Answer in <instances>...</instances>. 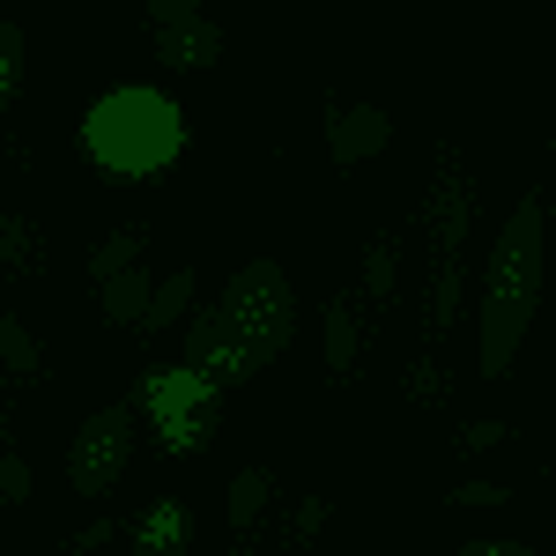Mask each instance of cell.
Masks as SVG:
<instances>
[{
    "mask_svg": "<svg viewBox=\"0 0 556 556\" xmlns=\"http://www.w3.org/2000/svg\"><path fill=\"white\" fill-rule=\"evenodd\" d=\"M542 282H549V208H542V193H519L513 215L497 223L482 298H475V371L482 379H505L519 364V342L542 312Z\"/></svg>",
    "mask_w": 556,
    "mask_h": 556,
    "instance_id": "6da1fadb",
    "label": "cell"
},
{
    "mask_svg": "<svg viewBox=\"0 0 556 556\" xmlns=\"http://www.w3.org/2000/svg\"><path fill=\"white\" fill-rule=\"evenodd\" d=\"M186 134L193 127H186L178 97H164V89H149V83H119V89H104V97H89L75 141L97 164V178H164L186 156Z\"/></svg>",
    "mask_w": 556,
    "mask_h": 556,
    "instance_id": "7a4b0ae2",
    "label": "cell"
},
{
    "mask_svg": "<svg viewBox=\"0 0 556 556\" xmlns=\"http://www.w3.org/2000/svg\"><path fill=\"white\" fill-rule=\"evenodd\" d=\"M468 230H475V178L453 141H438V172L424 193V253H430V349L453 342L460 298H468Z\"/></svg>",
    "mask_w": 556,
    "mask_h": 556,
    "instance_id": "3957f363",
    "label": "cell"
},
{
    "mask_svg": "<svg viewBox=\"0 0 556 556\" xmlns=\"http://www.w3.org/2000/svg\"><path fill=\"white\" fill-rule=\"evenodd\" d=\"M215 319H223V342H230V371H238V386H245L290 349V334H298V282L282 275V260L253 253L230 282H223Z\"/></svg>",
    "mask_w": 556,
    "mask_h": 556,
    "instance_id": "277c9868",
    "label": "cell"
},
{
    "mask_svg": "<svg viewBox=\"0 0 556 556\" xmlns=\"http://www.w3.org/2000/svg\"><path fill=\"white\" fill-rule=\"evenodd\" d=\"M141 416L156 424V445L164 453H208L215 445V424H223V386L186 371V364H164L141 379Z\"/></svg>",
    "mask_w": 556,
    "mask_h": 556,
    "instance_id": "5b68a950",
    "label": "cell"
},
{
    "mask_svg": "<svg viewBox=\"0 0 556 556\" xmlns=\"http://www.w3.org/2000/svg\"><path fill=\"white\" fill-rule=\"evenodd\" d=\"M127 468H134V408L112 401V408L83 416L75 438H67V490L97 505V497H112L127 482Z\"/></svg>",
    "mask_w": 556,
    "mask_h": 556,
    "instance_id": "8992f818",
    "label": "cell"
},
{
    "mask_svg": "<svg viewBox=\"0 0 556 556\" xmlns=\"http://www.w3.org/2000/svg\"><path fill=\"white\" fill-rule=\"evenodd\" d=\"M386 141H393V119L379 104H327V156H334V172H356V164L386 156Z\"/></svg>",
    "mask_w": 556,
    "mask_h": 556,
    "instance_id": "52a82bcc",
    "label": "cell"
},
{
    "mask_svg": "<svg viewBox=\"0 0 556 556\" xmlns=\"http://www.w3.org/2000/svg\"><path fill=\"white\" fill-rule=\"evenodd\" d=\"M127 549L134 556H186L193 549V505L186 497H149L141 519H127Z\"/></svg>",
    "mask_w": 556,
    "mask_h": 556,
    "instance_id": "ba28073f",
    "label": "cell"
},
{
    "mask_svg": "<svg viewBox=\"0 0 556 556\" xmlns=\"http://www.w3.org/2000/svg\"><path fill=\"white\" fill-rule=\"evenodd\" d=\"M156 67H172V75H208V67H223V23H208V15H193V23H172V30H156Z\"/></svg>",
    "mask_w": 556,
    "mask_h": 556,
    "instance_id": "9c48e42d",
    "label": "cell"
},
{
    "mask_svg": "<svg viewBox=\"0 0 556 556\" xmlns=\"http://www.w3.org/2000/svg\"><path fill=\"white\" fill-rule=\"evenodd\" d=\"M319 349H327V379L349 386L356 356H364V319H356V298H327V304H319Z\"/></svg>",
    "mask_w": 556,
    "mask_h": 556,
    "instance_id": "30bf717a",
    "label": "cell"
},
{
    "mask_svg": "<svg viewBox=\"0 0 556 556\" xmlns=\"http://www.w3.org/2000/svg\"><path fill=\"white\" fill-rule=\"evenodd\" d=\"M393 298H401V230H393V223H379V230L364 238V304H371V312H386Z\"/></svg>",
    "mask_w": 556,
    "mask_h": 556,
    "instance_id": "8fae6325",
    "label": "cell"
},
{
    "mask_svg": "<svg viewBox=\"0 0 556 556\" xmlns=\"http://www.w3.org/2000/svg\"><path fill=\"white\" fill-rule=\"evenodd\" d=\"M193 282H201V275H193L186 260H178L172 275H156V290H149V312H141V327H134V334H141V342H156V334H172L178 319L193 312Z\"/></svg>",
    "mask_w": 556,
    "mask_h": 556,
    "instance_id": "7c38bea8",
    "label": "cell"
},
{
    "mask_svg": "<svg viewBox=\"0 0 556 556\" xmlns=\"http://www.w3.org/2000/svg\"><path fill=\"white\" fill-rule=\"evenodd\" d=\"M275 497H282V475H275V468H260V460H253V468H238V475H230V497H223V505H230V534H253Z\"/></svg>",
    "mask_w": 556,
    "mask_h": 556,
    "instance_id": "4fadbf2b",
    "label": "cell"
},
{
    "mask_svg": "<svg viewBox=\"0 0 556 556\" xmlns=\"http://www.w3.org/2000/svg\"><path fill=\"white\" fill-rule=\"evenodd\" d=\"M149 290H156V275H149L141 260H134V267H119L112 282H97V312H104V327H141Z\"/></svg>",
    "mask_w": 556,
    "mask_h": 556,
    "instance_id": "5bb4252c",
    "label": "cell"
},
{
    "mask_svg": "<svg viewBox=\"0 0 556 556\" xmlns=\"http://www.w3.org/2000/svg\"><path fill=\"white\" fill-rule=\"evenodd\" d=\"M45 267V230L30 215H0V275H38Z\"/></svg>",
    "mask_w": 556,
    "mask_h": 556,
    "instance_id": "9a60e30c",
    "label": "cell"
},
{
    "mask_svg": "<svg viewBox=\"0 0 556 556\" xmlns=\"http://www.w3.org/2000/svg\"><path fill=\"white\" fill-rule=\"evenodd\" d=\"M149 245V223H119V230H104L97 245H89V282H112L119 267H134Z\"/></svg>",
    "mask_w": 556,
    "mask_h": 556,
    "instance_id": "2e32d148",
    "label": "cell"
},
{
    "mask_svg": "<svg viewBox=\"0 0 556 556\" xmlns=\"http://www.w3.org/2000/svg\"><path fill=\"white\" fill-rule=\"evenodd\" d=\"M23 83H30V38H23V23H0V119L15 112Z\"/></svg>",
    "mask_w": 556,
    "mask_h": 556,
    "instance_id": "e0dca14e",
    "label": "cell"
},
{
    "mask_svg": "<svg viewBox=\"0 0 556 556\" xmlns=\"http://www.w3.org/2000/svg\"><path fill=\"white\" fill-rule=\"evenodd\" d=\"M327 519H334V497L312 490V497H298V505L282 513V534H275V542H282V549H312V542L327 534Z\"/></svg>",
    "mask_w": 556,
    "mask_h": 556,
    "instance_id": "ac0fdd59",
    "label": "cell"
},
{
    "mask_svg": "<svg viewBox=\"0 0 556 556\" xmlns=\"http://www.w3.org/2000/svg\"><path fill=\"white\" fill-rule=\"evenodd\" d=\"M401 386H408V401H416V408H445V401H453V371L438 364V349H424V356H408V371H401Z\"/></svg>",
    "mask_w": 556,
    "mask_h": 556,
    "instance_id": "d6986e66",
    "label": "cell"
},
{
    "mask_svg": "<svg viewBox=\"0 0 556 556\" xmlns=\"http://www.w3.org/2000/svg\"><path fill=\"white\" fill-rule=\"evenodd\" d=\"M0 371H15V379H38V371H45L38 334H30L15 312H0Z\"/></svg>",
    "mask_w": 556,
    "mask_h": 556,
    "instance_id": "ffe728a7",
    "label": "cell"
},
{
    "mask_svg": "<svg viewBox=\"0 0 556 556\" xmlns=\"http://www.w3.org/2000/svg\"><path fill=\"white\" fill-rule=\"evenodd\" d=\"M445 505H453V513H497V505H513V482L468 475V482H453V490H445Z\"/></svg>",
    "mask_w": 556,
    "mask_h": 556,
    "instance_id": "44dd1931",
    "label": "cell"
},
{
    "mask_svg": "<svg viewBox=\"0 0 556 556\" xmlns=\"http://www.w3.org/2000/svg\"><path fill=\"white\" fill-rule=\"evenodd\" d=\"M513 438V424H497V416H468V424H453V453L475 460V453H497Z\"/></svg>",
    "mask_w": 556,
    "mask_h": 556,
    "instance_id": "7402d4cb",
    "label": "cell"
},
{
    "mask_svg": "<svg viewBox=\"0 0 556 556\" xmlns=\"http://www.w3.org/2000/svg\"><path fill=\"white\" fill-rule=\"evenodd\" d=\"M0 497H8V505H30V468H23L8 445H0Z\"/></svg>",
    "mask_w": 556,
    "mask_h": 556,
    "instance_id": "603a6c76",
    "label": "cell"
},
{
    "mask_svg": "<svg viewBox=\"0 0 556 556\" xmlns=\"http://www.w3.org/2000/svg\"><path fill=\"white\" fill-rule=\"evenodd\" d=\"M112 534H119V527H112V519H89V527H75V534H67V542H60V556H89V549H104V542H112Z\"/></svg>",
    "mask_w": 556,
    "mask_h": 556,
    "instance_id": "cb8c5ba5",
    "label": "cell"
},
{
    "mask_svg": "<svg viewBox=\"0 0 556 556\" xmlns=\"http://www.w3.org/2000/svg\"><path fill=\"white\" fill-rule=\"evenodd\" d=\"M193 15H208L201 0H149V30H172V23H193Z\"/></svg>",
    "mask_w": 556,
    "mask_h": 556,
    "instance_id": "d4e9b609",
    "label": "cell"
},
{
    "mask_svg": "<svg viewBox=\"0 0 556 556\" xmlns=\"http://www.w3.org/2000/svg\"><path fill=\"white\" fill-rule=\"evenodd\" d=\"M453 556H542V549H527V542H497V534H482V542H460Z\"/></svg>",
    "mask_w": 556,
    "mask_h": 556,
    "instance_id": "484cf974",
    "label": "cell"
},
{
    "mask_svg": "<svg viewBox=\"0 0 556 556\" xmlns=\"http://www.w3.org/2000/svg\"><path fill=\"white\" fill-rule=\"evenodd\" d=\"M534 475H542V482H549V490H556V460H542V468H534Z\"/></svg>",
    "mask_w": 556,
    "mask_h": 556,
    "instance_id": "4316f807",
    "label": "cell"
}]
</instances>
